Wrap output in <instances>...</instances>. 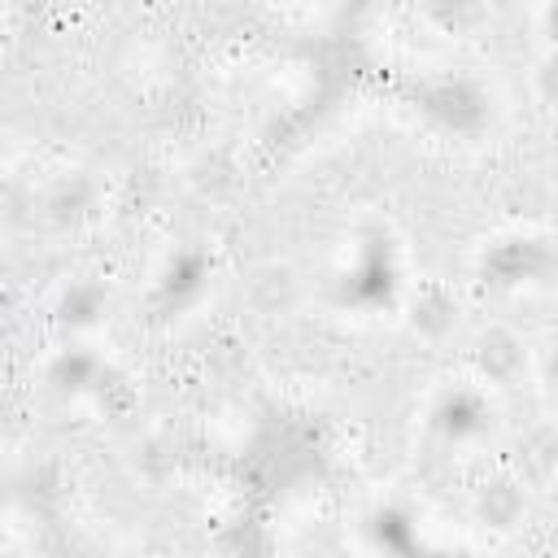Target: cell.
<instances>
[{
    "label": "cell",
    "instance_id": "obj_1",
    "mask_svg": "<svg viewBox=\"0 0 558 558\" xmlns=\"http://www.w3.org/2000/svg\"><path fill=\"white\" fill-rule=\"evenodd\" d=\"M240 292H244V301H248V310L257 318H288L305 301L301 270L292 262H279V257H266V262L248 266Z\"/></svg>",
    "mask_w": 558,
    "mask_h": 558
},
{
    "label": "cell",
    "instance_id": "obj_2",
    "mask_svg": "<svg viewBox=\"0 0 558 558\" xmlns=\"http://www.w3.org/2000/svg\"><path fill=\"white\" fill-rule=\"evenodd\" d=\"M471 510L488 532H514L527 519V484L514 471H497L475 488Z\"/></svg>",
    "mask_w": 558,
    "mask_h": 558
},
{
    "label": "cell",
    "instance_id": "obj_3",
    "mask_svg": "<svg viewBox=\"0 0 558 558\" xmlns=\"http://www.w3.org/2000/svg\"><path fill=\"white\" fill-rule=\"evenodd\" d=\"M471 357H475V371H480L488 384H497V388L519 384V379L527 375V366H532L527 340H519L510 327H488V331H480Z\"/></svg>",
    "mask_w": 558,
    "mask_h": 558
},
{
    "label": "cell",
    "instance_id": "obj_4",
    "mask_svg": "<svg viewBox=\"0 0 558 558\" xmlns=\"http://www.w3.org/2000/svg\"><path fill=\"white\" fill-rule=\"evenodd\" d=\"M510 471H514L527 488H541V493H545V484H549L554 471H558V423L532 427V432L519 440V458H514Z\"/></svg>",
    "mask_w": 558,
    "mask_h": 558
},
{
    "label": "cell",
    "instance_id": "obj_5",
    "mask_svg": "<svg viewBox=\"0 0 558 558\" xmlns=\"http://www.w3.org/2000/svg\"><path fill=\"white\" fill-rule=\"evenodd\" d=\"M418 9H423V17H427L440 35H449V39H471V35L488 22L484 0H418Z\"/></svg>",
    "mask_w": 558,
    "mask_h": 558
},
{
    "label": "cell",
    "instance_id": "obj_6",
    "mask_svg": "<svg viewBox=\"0 0 558 558\" xmlns=\"http://www.w3.org/2000/svg\"><path fill=\"white\" fill-rule=\"evenodd\" d=\"M410 323H414V331L436 340V336H445L458 323V301L440 283H427V288H418V296L410 305Z\"/></svg>",
    "mask_w": 558,
    "mask_h": 558
},
{
    "label": "cell",
    "instance_id": "obj_7",
    "mask_svg": "<svg viewBox=\"0 0 558 558\" xmlns=\"http://www.w3.org/2000/svg\"><path fill=\"white\" fill-rule=\"evenodd\" d=\"M532 96L541 109H558V48H545L532 65Z\"/></svg>",
    "mask_w": 558,
    "mask_h": 558
},
{
    "label": "cell",
    "instance_id": "obj_8",
    "mask_svg": "<svg viewBox=\"0 0 558 558\" xmlns=\"http://www.w3.org/2000/svg\"><path fill=\"white\" fill-rule=\"evenodd\" d=\"M536 9V35L545 48H558V0H541L532 4Z\"/></svg>",
    "mask_w": 558,
    "mask_h": 558
},
{
    "label": "cell",
    "instance_id": "obj_9",
    "mask_svg": "<svg viewBox=\"0 0 558 558\" xmlns=\"http://www.w3.org/2000/svg\"><path fill=\"white\" fill-rule=\"evenodd\" d=\"M545 497H549V506H554V510H558V471H554V480H549V484H545Z\"/></svg>",
    "mask_w": 558,
    "mask_h": 558
},
{
    "label": "cell",
    "instance_id": "obj_10",
    "mask_svg": "<svg viewBox=\"0 0 558 558\" xmlns=\"http://www.w3.org/2000/svg\"><path fill=\"white\" fill-rule=\"evenodd\" d=\"M554 349H558V344H554ZM549 379H554V384H549V392L558 397V353H554V371H549Z\"/></svg>",
    "mask_w": 558,
    "mask_h": 558
},
{
    "label": "cell",
    "instance_id": "obj_11",
    "mask_svg": "<svg viewBox=\"0 0 558 558\" xmlns=\"http://www.w3.org/2000/svg\"><path fill=\"white\" fill-rule=\"evenodd\" d=\"M527 4H541V0H527Z\"/></svg>",
    "mask_w": 558,
    "mask_h": 558
}]
</instances>
